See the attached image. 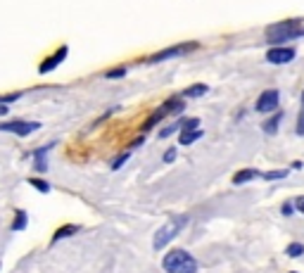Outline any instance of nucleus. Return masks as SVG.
Wrapping results in <instances>:
<instances>
[{"label":"nucleus","mask_w":304,"mask_h":273,"mask_svg":"<svg viewBox=\"0 0 304 273\" xmlns=\"http://www.w3.org/2000/svg\"><path fill=\"white\" fill-rule=\"evenodd\" d=\"M162 268L166 273H197V261L186 250H171L166 252Z\"/></svg>","instance_id":"nucleus-1"},{"label":"nucleus","mask_w":304,"mask_h":273,"mask_svg":"<svg viewBox=\"0 0 304 273\" xmlns=\"http://www.w3.org/2000/svg\"><path fill=\"white\" fill-rule=\"evenodd\" d=\"M302 22L299 19H290V22H281V24H273L271 29H269V36L266 40L269 43H285L290 38H297V36H302Z\"/></svg>","instance_id":"nucleus-2"},{"label":"nucleus","mask_w":304,"mask_h":273,"mask_svg":"<svg viewBox=\"0 0 304 273\" xmlns=\"http://www.w3.org/2000/svg\"><path fill=\"white\" fill-rule=\"evenodd\" d=\"M186 226V216H176L171 218V221H166L159 231L155 233V250H162V247H166V242H171L176 235L181 233V228Z\"/></svg>","instance_id":"nucleus-3"},{"label":"nucleus","mask_w":304,"mask_h":273,"mask_svg":"<svg viewBox=\"0 0 304 273\" xmlns=\"http://www.w3.org/2000/svg\"><path fill=\"white\" fill-rule=\"evenodd\" d=\"M181 112H183V102H181L179 98H176V100L164 102L162 107L157 109L155 114H152V117H150L148 121L143 124V128H141V131H150V128H152V126H157V124H159V121H162V119L166 117V114H181Z\"/></svg>","instance_id":"nucleus-4"},{"label":"nucleus","mask_w":304,"mask_h":273,"mask_svg":"<svg viewBox=\"0 0 304 273\" xmlns=\"http://www.w3.org/2000/svg\"><path fill=\"white\" fill-rule=\"evenodd\" d=\"M38 128H40L38 121H22V119H12V121L0 124V131L15 133L19 138H24V135H29V133H33V131H38Z\"/></svg>","instance_id":"nucleus-5"},{"label":"nucleus","mask_w":304,"mask_h":273,"mask_svg":"<svg viewBox=\"0 0 304 273\" xmlns=\"http://www.w3.org/2000/svg\"><path fill=\"white\" fill-rule=\"evenodd\" d=\"M278 102H281V95H278V90H276V88H269V90H264V93L257 98V105H254V109H257V112H262V114H269V112H276V109H278Z\"/></svg>","instance_id":"nucleus-6"},{"label":"nucleus","mask_w":304,"mask_h":273,"mask_svg":"<svg viewBox=\"0 0 304 273\" xmlns=\"http://www.w3.org/2000/svg\"><path fill=\"white\" fill-rule=\"evenodd\" d=\"M195 48H197V43H179V46L166 48V50H162V53L150 55V57H148V62H152V64L164 62V60H169V57H179V55L190 53V50H195Z\"/></svg>","instance_id":"nucleus-7"},{"label":"nucleus","mask_w":304,"mask_h":273,"mask_svg":"<svg viewBox=\"0 0 304 273\" xmlns=\"http://www.w3.org/2000/svg\"><path fill=\"white\" fill-rule=\"evenodd\" d=\"M67 55H69V48L67 46H62V48H57L50 57H46L43 62H40V67H38V74H50V71H55L60 64L67 60Z\"/></svg>","instance_id":"nucleus-8"},{"label":"nucleus","mask_w":304,"mask_h":273,"mask_svg":"<svg viewBox=\"0 0 304 273\" xmlns=\"http://www.w3.org/2000/svg\"><path fill=\"white\" fill-rule=\"evenodd\" d=\"M295 55L297 50L295 48H288V46H283V48H271L269 53H266V60L271 64H288L295 60Z\"/></svg>","instance_id":"nucleus-9"},{"label":"nucleus","mask_w":304,"mask_h":273,"mask_svg":"<svg viewBox=\"0 0 304 273\" xmlns=\"http://www.w3.org/2000/svg\"><path fill=\"white\" fill-rule=\"evenodd\" d=\"M55 148V143H50V145H46V148H40V150H36V152H33V169H36V171H48V152H50V150Z\"/></svg>","instance_id":"nucleus-10"},{"label":"nucleus","mask_w":304,"mask_h":273,"mask_svg":"<svg viewBox=\"0 0 304 273\" xmlns=\"http://www.w3.org/2000/svg\"><path fill=\"white\" fill-rule=\"evenodd\" d=\"M252 178H259V171H254V169H242V171H238L233 176V186H242V183H247V180Z\"/></svg>","instance_id":"nucleus-11"},{"label":"nucleus","mask_w":304,"mask_h":273,"mask_svg":"<svg viewBox=\"0 0 304 273\" xmlns=\"http://www.w3.org/2000/svg\"><path fill=\"white\" fill-rule=\"evenodd\" d=\"M26 223H29V214L24 209H17L15 211V221H12V231L15 233H19V231H24L26 228Z\"/></svg>","instance_id":"nucleus-12"},{"label":"nucleus","mask_w":304,"mask_h":273,"mask_svg":"<svg viewBox=\"0 0 304 273\" xmlns=\"http://www.w3.org/2000/svg\"><path fill=\"white\" fill-rule=\"evenodd\" d=\"M197 138H202V131H200V128H193V131H183V133H181L179 143H181V145H193Z\"/></svg>","instance_id":"nucleus-13"},{"label":"nucleus","mask_w":304,"mask_h":273,"mask_svg":"<svg viewBox=\"0 0 304 273\" xmlns=\"http://www.w3.org/2000/svg\"><path fill=\"white\" fill-rule=\"evenodd\" d=\"M74 233H78V226H62V228H57L55 231V235H53V242H60L62 238H69V235H74Z\"/></svg>","instance_id":"nucleus-14"},{"label":"nucleus","mask_w":304,"mask_h":273,"mask_svg":"<svg viewBox=\"0 0 304 273\" xmlns=\"http://www.w3.org/2000/svg\"><path fill=\"white\" fill-rule=\"evenodd\" d=\"M209 90V88L204 86V83H195V86H190L183 90V98H200V95H204Z\"/></svg>","instance_id":"nucleus-15"},{"label":"nucleus","mask_w":304,"mask_h":273,"mask_svg":"<svg viewBox=\"0 0 304 273\" xmlns=\"http://www.w3.org/2000/svg\"><path fill=\"white\" fill-rule=\"evenodd\" d=\"M281 119H283V114L278 112V114H273V117L269 119V121H266V124L262 126V128H264V131L269 133V135H273V133L278 131V124H281Z\"/></svg>","instance_id":"nucleus-16"},{"label":"nucleus","mask_w":304,"mask_h":273,"mask_svg":"<svg viewBox=\"0 0 304 273\" xmlns=\"http://www.w3.org/2000/svg\"><path fill=\"white\" fill-rule=\"evenodd\" d=\"M29 186H33L38 193H50V186H48L46 180H40V178H29Z\"/></svg>","instance_id":"nucleus-17"},{"label":"nucleus","mask_w":304,"mask_h":273,"mask_svg":"<svg viewBox=\"0 0 304 273\" xmlns=\"http://www.w3.org/2000/svg\"><path fill=\"white\" fill-rule=\"evenodd\" d=\"M264 180H278V178H285L288 171H269V173H259Z\"/></svg>","instance_id":"nucleus-18"},{"label":"nucleus","mask_w":304,"mask_h":273,"mask_svg":"<svg viewBox=\"0 0 304 273\" xmlns=\"http://www.w3.org/2000/svg\"><path fill=\"white\" fill-rule=\"evenodd\" d=\"M128 157H131V150H126V152H121V155H119L117 159L112 162V169H121V164H124L126 159H128Z\"/></svg>","instance_id":"nucleus-19"},{"label":"nucleus","mask_w":304,"mask_h":273,"mask_svg":"<svg viewBox=\"0 0 304 273\" xmlns=\"http://www.w3.org/2000/svg\"><path fill=\"white\" fill-rule=\"evenodd\" d=\"M121 76H126V69H124V67H117V69L105 71V78H121Z\"/></svg>","instance_id":"nucleus-20"},{"label":"nucleus","mask_w":304,"mask_h":273,"mask_svg":"<svg viewBox=\"0 0 304 273\" xmlns=\"http://www.w3.org/2000/svg\"><path fill=\"white\" fill-rule=\"evenodd\" d=\"M288 254L290 257H299V254H304V245H299V242H292L288 247Z\"/></svg>","instance_id":"nucleus-21"},{"label":"nucleus","mask_w":304,"mask_h":273,"mask_svg":"<svg viewBox=\"0 0 304 273\" xmlns=\"http://www.w3.org/2000/svg\"><path fill=\"white\" fill-rule=\"evenodd\" d=\"M297 133L304 135V95H302V109H299V117H297Z\"/></svg>","instance_id":"nucleus-22"},{"label":"nucleus","mask_w":304,"mask_h":273,"mask_svg":"<svg viewBox=\"0 0 304 273\" xmlns=\"http://www.w3.org/2000/svg\"><path fill=\"white\" fill-rule=\"evenodd\" d=\"M181 126H183V131H193V128H197L200 126V119H186V121H181Z\"/></svg>","instance_id":"nucleus-23"},{"label":"nucleus","mask_w":304,"mask_h":273,"mask_svg":"<svg viewBox=\"0 0 304 273\" xmlns=\"http://www.w3.org/2000/svg\"><path fill=\"white\" fill-rule=\"evenodd\" d=\"M173 159H176V150H166V152H164V162L169 164V162H173Z\"/></svg>","instance_id":"nucleus-24"},{"label":"nucleus","mask_w":304,"mask_h":273,"mask_svg":"<svg viewBox=\"0 0 304 273\" xmlns=\"http://www.w3.org/2000/svg\"><path fill=\"white\" fill-rule=\"evenodd\" d=\"M292 211H295V207H292V202L283 204V214H285V216H290V214H292Z\"/></svg>","instance_id":"nucleus-25"},{"label":"nucleus","mask_w":304,"mask_h":273,"mask_svg":"<svg viewBox=\"0 0 304 273\" xmlns=\"http://www.w3.org/2000/svg\"><path fill=\"white\" fill-rule=\"evenodd\" d=\"M295 209H297V211H302V214H304V197H299V200L295 202Z\"/></svg>","instance_id":"nucleus-26"},{"label":"nucleus","mask_w":304,"mask_h":273,"mask_svg":"<svg viewBox=\"0 0 304 273\" xmlns=\"http://www.w3.org/2000/svg\"><path fill=\"white\" fill-rule=\"evenodd\" d=\"M10 109H8V105H0V114H8Z\"/></svg>","instance_id":"nucleus-27"},{"label":"nucleus","mask_w":304,"mask_h":273,"mask_svg":"<svg viewBox=\"0 0 304 273\" xmlns=\"http://www.w3.org/2000/svg\"><path fill=\"white\" fill-rule=\"evenodd\" d=\"M290 273H297V271H290Z\"/></svg>","instance_id":"nucleus-28"}]
</instances>
